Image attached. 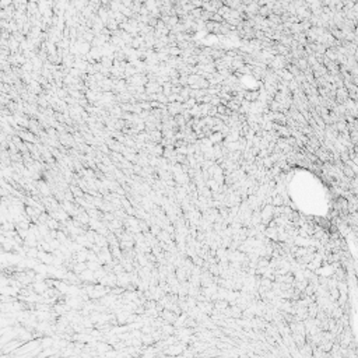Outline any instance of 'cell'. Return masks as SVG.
Here are the masks:
<instances>
[{
    "instance_id": "2",
    "label": "cell",
    "mask_w": 358,
    "mask_h": 358,
    "mask_svg": "<svg viewBox=\"0 0 358 358\" xmlns=\"http://www.w3.org/2000/svg\"><path fill=\"white\" fill-rule=\"evenodd\" d=\"M316 155L319 158H320V161H329V153H326V151H322V150H319V151H316Z\"/></svg>"
},
{
    "instance_id": "3",
    "label": "cell",
    "mask_w": 358,
    "mask_h": 358,
    "mask_svg": "<svg viewBox=\"0 0 358 358\" xmlns=\"http://www.w3.org/2000/svg\"><path fill=\"white\" fill-rule=\"evenodd\" d=\"M357 34H358V28H357Z\"/></svg>"
},
{
    "instance_id": "1",
    "label": "cell",
    "mask_w": 358,
    "mask_h": 358,
    "mask_svg": "<svg viewBox=\"0 0 358 358\" xmlns=\"http://www.w3.org/2000/svg\"><path fill=\"white\" fill-rule=\"evenodd\" d=\"M343 172H344V175L347 176L348 179H353V178H355V172H354L353 169H351L348 165H345V167H343Z\"/></svg>"
}]
</instances>
